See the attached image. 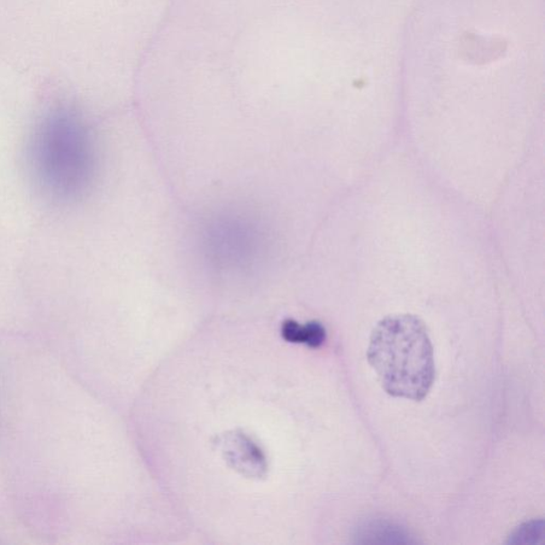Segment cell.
Masks as SVG:
<instances>
[{
    "label": "cell",
    "instance_id": "cell-3",
    "mask_svg": "<svg viewBox=\"0 0 545 545\" xmlns=\"http://www.w3.org/2000/svg\"><path fill=\"white\" fill-rule=\"evenodd\" d=\"M306 342L309 348L318 349L323 345L326 340L325 327L318 321L308 322L306 324Z\"/></svg>",
    "mask_w": 545,
    "mask_h": 545
},
{
    "label": "cell",
    "instance_id": "cell-2",
    "mask_svg": "<svg viewBox=\"0 0 545 545\" xmlns=\"http://www.w3.org/2000/svg\"><path fill=\"white\" fill-rule=\"evenodd\" d=\"M306 324H298L295 320H286L283 326H281V336H283L286 341L304 344L306 342Z\"/></svg>",
    "mask_w": 545,
    "mask_h": 545
},
{
    "label": "cell",
    "instance_id": "cell-1",
    "mask_svg": "<svg viewBox=\"0 0 545 545\" xmlns=\"http://www.w3.org/2000/svg\"><path fill=\"white\" fill-rule=\"evenodd\" d=\"M368 360L391 396L421 402L435 383L431 340L417 315L395 314L380 320L371 333Z\"/></svg>",
    "mask_w": 545,
    "mask_h": 545
},
{
    "label": "cell",
    "instance_id": "cell-4",
    "mask_svg": "<svg viewBox=\"0 0 545 545\" xmlns=\"http://www.w3.org/2000/svg\"><path fill=\"white\" fill-rule=\"evenodd\" d=\"M542 521H540V522H538V521L536 522L535 521V522L526 524V527H523V529H520L517 532H515V535L513 537H521V539H527V537H529L535 539V541H537L536 537L538 538L542 536Z\"/></svg>",
    "mask_w": 545,
    "mask_h": 545
}]
</instances>
